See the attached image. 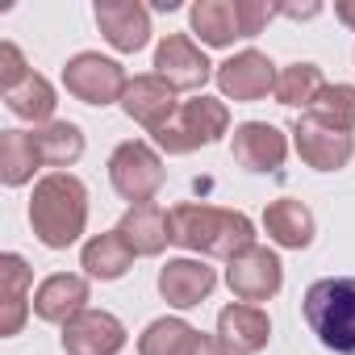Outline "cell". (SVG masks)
<instances>
[{
  "label": "cell",
  "mask_w": 355,
  "mask_h": 355,
  "mask_svg": "<svg viewBox=\"0 0 355 355\" xmlns=\"http://www.w3.org/2000/svg\"><path fill=\"white\" fill-rule=\"evenodd\" d=\"M171 243H180L189 251L201 255H218V259H234L247 247H255V230L243 214L234 209H214V205H175L171 214Z\"/></svg>",
  "instance_id": "cell-1"
},
{
  "label": "cell",
  "mask_w": 355,
  "mask_h": 355,
  "mask_svg": "<svg viewBox=\"0 0 355 355\" xmlns=\"http://www.w3.org/2000/svg\"><path fill=\"white\" fill-rule=\"evenodd\" d=\"M30 222H34V234L46 243V247H71L80 234H84V222H88V193L76 175L67 171H51L46 180L34 184V201H30Z\"/></svg>",
  "instance_id": "cell-2"
},
{
  "label": "cell",
  "mask_w": 355,
  "mask_h": 355,
  "mask_svg": "<svg viewBox=\"0 0 355 355\" xmlns=\"http://www.w3.org/2000/svg\"><path fill=\"white\" fill-rule=\"evenodd\" d=\"M305 322L322 338V347L338 355H355V276H330L309 284Z\"/></svg>",
  "instance_id": "cell-3"
},
{
  "label": "cell",
  "mask_w": 355,
  "mask_h": 355,
  "mask_svg": "<svg viewBox=\"0 0 355 355\" xmlns=\"http://www.w3.org/2000/svg\"><path fill=\"white\" fill-rule=\"evenodd\" d=\"M226 125H230L226 105L214 101V96H197V101H184L180 109H175V117H171L155 138H159V146H163L167 155H189V150H197V146L218 142V138L226 134Z\"/></svg>",
  "instance_id": "cell-4"
},
{
  "label": "cell",
  "mask_w": 355,
  "mask_h": 355,
  "mask_svg": "<svg viewBox=\"0 0 355 355\" xmlns=\"http://www.w3.org/2000/svg\"><path fill=\"white\" fill-rule=\"evenodd\" d=\"M109 180L125 201L150 205V197L163 189V163L146 142H121L109 159Z\"/></svg>",
  "instance_id": "cell-5"
},
{
  "label": "cell",
  "mask_w": 355,
  "mask_h": 355,
  "mask_svg": "<svg viewBox=\"0 0 355 355\" xmlns=\"http://www.w3.org/2000/svg\"><path fill=\"white\" fill-rule=\"evenodd\" d=\"M63 84L71 96H80L84 105H113L125 96V71L113 63V59H101L92 51L76 55L67 67H63Z\"/></svg>",
  "instance_id": "cell-6"
},
{
  "label": "cell",
  "mask_w": 355,
  "mask_h": 355,
  "mask_svg": "<svg viewBox=\"0 0 355 355\" xmlns=\"http://www.w3.org/2000/svg\"><path fill=\"white\" fill-rule=\"evenodd\" d=\"M155 67H159V80H167L175 92H193L209 80V59L205 51L184 38V34H167L155 51Z\"/></svg>",
  "instance_id": "cell-7"
},
{
  "label": "cell",
  "mask_w": 355,
  "mask_h": 355,
  "mask_svg": "<svg viewBox=\"0 0 355 355\" xmlns=\"http://www.w3.org/2000/svg\"><path fill=\"white\" fill-rule=\"evenodd\" d=\"M125 347V330L105 309H84L63 326V351L67 355H117Z\"/></svg>",
  "instance_id": "cell-8"
},
{
  "label": "cell",
  "mask_w": 355,
  "mask_h": 355,
  "mask_svg": "<svg viewBox=\"0 0 355 355\" xmlns=\"http://www.w3.org/2000/svg\"><path fill=\"white\" fill-rule=\"evenodd\" d=\"M230 288L239 301L255 305V301H268L276 288H280V259L268 251V247H247L243 255L230 259V272H226Z\"/></svg>",
  "instance_id": "cell-9"
},
{
  "label": "cell",
  "mask_w": 355,
  "mask_h": 355,
  "mask_svg": "<svg viewBox=\"0 0 355 355\" xmlns=\"http://www.w3.org/2000/svg\"><path fill=\"white\" fill-rule=\"evenodd\" d=\"M121 109L138 121V125H146V130H163L171 117H175V88L167 84V80H159V76H138V80H130L125 84V96H121Z\"/></svg>",
  "instance_id": "cell-10"
},
{
  "label": "cell",
  "mask_w": 355,
  "mask_h": 355,
  "mask_svg": "<svg viewBox=\"0 0 355 355\" xmlns=\"http://www.w3.org/2000/svg\"><path fill=\"white\" fill-rule=\"evenodd\" d=\"M218 88L234 101H259V96L276 92V67L268 63V55L243 51L218 67Z\"/></svg>",
  "instance_id": "cell-11"
},
{
  "label": "cell",
  "mask_w": 355,
  "mask_h": 355,
  "mask_svg": "<svg viewBox=\"0 0 355 355\" xmlns=\"http://www.w3.org/2000/svg\"><path fill=\"white\" fill-rule=\"evenodd\" d=\"M96 26L125 55L142 51L146 38H150V13L138 5V0H101L96 5Z\"/></svg>",
  "instance_id": "cell-12"
},
{
  "label": "cell",
  "mask_w": 355,
  "mask_h": 355,
  "mask_svg": "<svg viewBox=\"0 0 355 355\" xmlns=\"http://www.w3.org/2000/svg\"><path fill=\"white\" fill-rule=\"evenodd\" d=\"M293 134H297V150H301V159H305L309 167H318V171H334V167H343V163L351 159V134L330 130V125L313 121L309 113L297 121Z\"/></svg>",
  "instance_id": "cell-13"
},
{
  "label": "cell",
  "mask_w": 355,
  "mask_h": 355,
  "mask_svg": "<svg viewBox=\"0 0 355 355\" xmlns=\"http://www.w3.org/2000/svg\"><path fill=\"white\" fill-rule=\"evenodd\" d=\"M284 134L268 121H247L234 130V159L247 167V171H276L284 163Z\"/></svg>",
  "instance_id": "cell-14"
},
{
  "label": "cell",
  "mask_w": 355,
  "mask_h": 355,
  "mask_svg": "<svg viewBox=\"0 0 355 355\" xmlns=\"http://www.w3.org/2000/svg\"><path fill=\"white\" fill-rule=\"evenodd\" d=\"M84 301H88V280L59 272V276H51V280L38 284V293H34V313H38L42 322H63V326H67L76 313H84Z\"/></svg>",
  "instance_id": "cell-15"
},
{
  "label": "cell",
  "mask_w": 355,
  "mask_h": 355,
  "mask_svg": "<svg viewBox=\"0 0 355 355\" xmlns=\"http://www.w3.org/2000/svg\"><path fill=\"white\" fill-rule=\"evenodd\" d=\"M214 280H218L214 268H205V263H197V259H171V263L159 272V293H163L171 305L189 309V305H201V297H209Z\"/></svg>",
  "instance_id": "cell-16"
},
{
  "label": "cell",
  "mask_w": 355,
  "mask_h": 355,
  "mask_svg": "<svg viewBox=\"0 0 355 355\" xmlns=\"http://www.w3.org/2000/svg\"><path fill=\"white\" fill-rule=\"evenodd\" d=\"M117 234L130 243L134 255H159V251L171 243V218H167L155 201H150V205H134V209L121 218Z\"/></svg>",
  "instance_id": "cell-17"
},
{
  "label": "cell",
  "mask_w": 355,
  "mask_h": 355,
  "mask_svg": "<svg viewBox=\"0 0 355 355\" xmlns=\"http://www.w3.org/2000/svg\"><path fill=\"white\" fill-rule=\"evenodd\" d=\"M218 338L230 343L234 351L251 355V351L268 347L272 322H268V313H263L259 305H230V309H222V318H218Z\"/></svg>",
  "instance_id": "cell-18"
},
{
  "label": "cell",
  "mask_w": 355,
  "mask_h": 355,
  "mask_svg": "<svg viewBox=\"0 0 355 355\" xmlns=\"http://www.w3.org/2000/svg\"><path fill=\"white\" fill-rule=\"evenodd\" d=\"M209 334H197L189 322H175V318H159L146 326L138 351L142 355H205Z\"/></svg>",
  "instance_id": "cell-19"
},
{
  "label": "cell",
  "mask_w": 355,
  "mask_h": 355,
  "mask_svg": "<svg viewBox=\"0 0 355 355\" xmlns=\"http://www.w3.org/2000/svg\"><path fill=\"white\" fill-rule=\"evenodd\" d=\"M26 293H30V268L21 255H5L0 259V297H5V309H0V334H17L26 322Z\"/></svg>",
  "instance_id": "cell-20"
},
{
  "label": "cell",
  "mask_w": 355,
  "mask_h": 355,
  "mask_svg": "<svg viewBox=\"0 0 355 355\" xmlns=\"http://www.w3.org/2000/svg\"><path fill=\"white\" fill-rule=\"evenodd\" d=\"M193 34L205 46H230L234 38H243L239 0H201V5L193 9Z\"/></svg>",
  "instance_id": "cell-21"
},
{
  "label": "cell",
  "mask_w": 355,
  "mask_h": 355,
  "mask_svg": "<svg viewBox=\"0 0 355 355\" xmlns=\"http://www.w3.org/2000/svg\"><path fill=\"white\" fill-rule=\"evenodd\" d=\"M263 226L280 247H309V239H313V214L293 197L272 201L268 214H263Z\"/></svg>",
  "instance_id": "cell-22"
},
{
  "label": "cell",
  "mask_w": 355,
  "mask_h": 355,
  "mask_svg": "<svg viewBox=\"0 0 355 355\" xmlns=\"http://www.w3.org/2000/svg\"><path fill=\"white\" fill-rule=\"evenodd\" d=\"M34 150H38L42 167H67L84 155V134L71 121H51V125L34 130Z\"/></svg>",
  "instance_id": "cell-23"
},
{
  "label": "cell",
  "mask_w": 355,
  "mask_h": 355,
  "mask_svg": "<svg viewBox=\"0 0 355 355\" xmlns=\"http://www.w3.org/2000/svg\"><path fill=\"white\" fill-rule=\"evenodd\" d=\"M130 259H134V251H130V243H125L117 230L96 234V239L84 247V268H88V276H96V280H117V276H125Z\"/></svg>",
  "instance_id": "cell-24"
},
{
  "label": "cell",
  "mask_w": 355,
  "mask_h": 355,
  "mask_svg": "<svg viewBox=\"0 0 355 355\" xmlns=\"http://www.w3.org/2000/svg\"><path fill=\"white\" fill-rule=\"evenodd\" d=\"M34 167H42V159L34 150V134H26V130L0 134V175H5V184H26Z\"/></svg>",
  "instance_id": "cell-25"
},
{
  "label": "cell",
  "mask_w": 355,
  "mask_h": 355,
  "mask_svg": "<svg viewBox=\"0 0 355 355\" xmlns=\"http://www.w3.org/2000/svg\"><path fill=\"white\" fill-rule=\"evenodd\" d=\"M322 88L326 84H322V71L313 63H293V67H284L276 76V101L280 105H293V109H301V105L309 109Z\"/></svg>",
  "instance_id": "cell-26"
},
{
  "label": "cell",
  "mask_w": 355,
  "mask_h": 355,
  "mask_svg": "<svg viewBox=\"0 0 355 355\" xmlns=\"http://www.w3.org/2000/svg\"><path fill=\"white\" fill-rule=\"evenodd\" d=\"M309 117L313 121H322V125H330V130H351L355 125V88H347V84H326L322 92H318V101L309 105Z\"/></svg>",
  "instance_id": "cell-27"
},
{
  "label": "cell",
  "mask_w": 355,
  "mask_h": 355,
  "mask_svg": "<svg viewBox=\"0 0 355 355\" xmlns=\"http://www.w3.org/2000/svg\"><path fill=\"white\" fill-rule=\"evenodd\" d=\"M5 105H9L17 117H26V121H46V117L55 113V88H51L42 76H30V80H21L13 92H5Z\"/></svg>",
  "instance_id": "cell-28"
},
{
  "label": "cell",
  "mask_w": 355,
  "mask_h": 355,
  "mask_svg": "<svg viewBox=\"0 0 355 355\" xmlns=\"http://www.w3.org/2000/svg\"><path fill=\"white\" fill-rule=\"evenodd\" d=\"M34 71L26 67V59H21V51H17V42H0V88L5 92H13L21 80H30Z\"/></svg>",
  "instance_id": "cell-29"
},
{
  "label": "cell",
  "mask_w": 355,
  "mask_h": 355,
  "mask_svg": "<svg viewBox=\"0 0 355 355\" xmlns=\"http://www.w3.org/2000/svg\"><path fill=\"white\" fill-rule=\"evenodd\" d=\"M272 17H276V5H263V0H239V26H243V38H255Z\"/></svg>",
  "instance_id": "cell-30"
},
{
  "label": "cell",
  "mask_w": 355,
  "mask_h": 355,
  "mask_svg": "<svg viewBox=\"0 0 355 355\" xmlns=\"http://www.w3.org/2000/svg\"><path fill=\"white\" fill-rule=\"evenodd\" d=\"M276 13H284V17H313L318 5H276Z\"/></svg>",
  "instance_id": "cell-31"
},
{
  "label": "cell",
  "mask_w": 355,
  "mask_h": 355,
  "mask_svg": "<svg viewBox=\"0 0 355 355\" xmlns=\"http://www.w3.org/2000/svg\"><path fill=\"white\" fill-rule=\"evenodd\" d=\"M334 13H338V21H343V26H351V30H355V0H338Z\"/></svg>",
  "instance_id": "cell-32"
},
{
  "label": "cell",
  "mask_w": 355,
  "mask_h": 355,
  "mask_svg": "<svg viewBox=\"0 0 355 355\" xmlns=\"http://www.w3.org/2000/svg\"><path fill=\"white\" fill-rule=\"evenodd\" d=\"M205 355H243V351H234V347H230V343H222V338H209Z\"/></svg>",
  "instance_id": "cell-33"
}]
</instances>
